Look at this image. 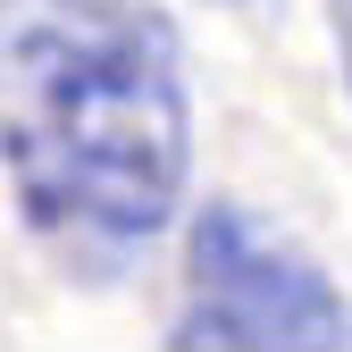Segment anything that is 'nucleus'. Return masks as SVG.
Instances as JSON below:
<instances>
[{"mask_svg":"<svg viewBox=\"0 0 352 352\" xmlns=\"http://www.w3.org/2000/svg\"><path fill=\"white\" fill-rule=\"evenodd\" d=\"M0 168L67 252H143L176 218L193 101L151 0H0Z\"/></svg>","mask_w":352,"mask_h":352,"instance_id":"obj_1","label":"nucleus"},{"mask_svg":"<svg viewBox=\"0 0 352 352\" xmlns=\"http://www.w3.org/2000/svg\"><path fill=\"white\" fill-rule=\"evenodd\" d=\"M185 352H336L352 344V302L311 252L269 235L252 210L210 201L185 235Z\"/></svg>","mask_w":352,"mask_h":352,"instance_id":"obj_2","label":"nucleus"},{"mask_svg":"<svg viewBox=\"0 0 352 352\" xmlns=\"http://www.w3.org/2000/svg\"><path fill=\"white\" fill-rule=\"evenodd\" d=\"M336 51H344V84H352V0H336Z\"/></svg>","mask_w":352,"mask_h":352,"instance_id":"obj_3","label":"nucleus"}]
</instances>
